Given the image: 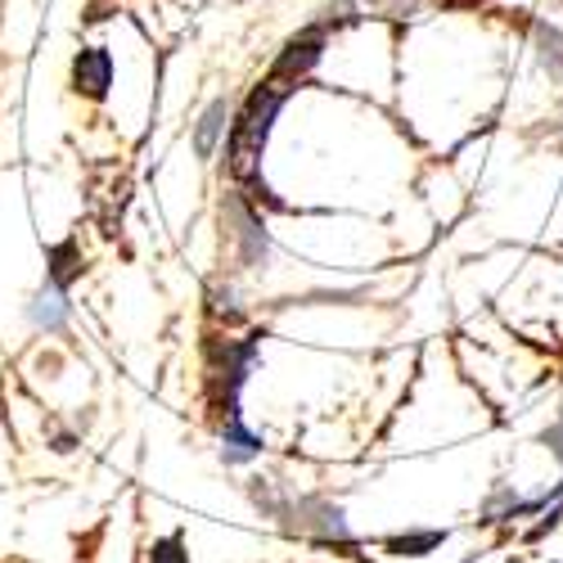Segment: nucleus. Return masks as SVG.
Wrapping results in <instances>:
<instances>
[{
	"instance_id": "39448f33",
	"label": "nucleus",
	"mask_w": 563,
	"mask_h": 563,
	"mask_svg": "<svg viewBox=\"0 0 563 563\" xmlns=\"http://www.w3.org/2000/svg\"><path fill=\"white\" fill-rule=\"evenodd\" d=\"M113 86V55L100 51V45H90V51H81L73 59V90L86 100H104Z\"/></svg>"
},
{
	"instance_id": "f3484780",
	"label": "nucleus",
	"mask_w": 563,
	"mask_h": 563,
	"mask_svg": "<svg viewBox=\"0 0 563 563\" xmlns=\"http://www.w3.org/2000/svg\"><path fill=\"white\" fill-rule=\"evenodd\" d=\"M369 10H384V14H415L419 0H365Z\"/></svg>"
},
{
	"instance_id": "2eb2a0df",
	"label": "nucleus",
	"mask_w": 563,
	"mask_h": 563,
	"mask_svg": "<svg viewBox=\"0 0 563 563\" xmlns=\"http://www.w3.org/2000/svg\"><path fill=\"white\" fill-rule=\"evenodd\" d=\"M208 311L217 320H225V324H240V307H234V294L230 289H212L208 294Z\"/></svg>"
},
{
	"instance_id": "dca6fc26",
	"label": "nucleus",
	"mask_w": 563,
	"mask_h": 563,
	"mask_svg": "<svg viewBox=\"0 0 563 563\" xmlns=\"http://www.w3.org/2000/svg\"><path fill=\"white\" fill-rule=\"evenodd\" d=\"M537 442H541V446H545V451H550V455H554V460L563 464V415L554 419V424H550V429H545V433H541Z\"/></svg>"
},
{
	"instance_id": "f257e3e1",
	"label": "nucleus",
	"mask_w": 563,
	"mask_h": 563,
	"mask_svg": "<svg viewBox=\"0 0 563 563\" xmlns=\"http://www.w3.org/2000/svg\"><path fill=\"white\" fill-rule=\"evenodd\" d=\"M289 96H294L289 81L266 77V81L253 90V96H249L244 113L234 118L230 131H225V167H230V176L244 185L253 203H266V208H275V212H285V203H279V199L266 190V180L257 176V163H262V150H266V140H271L275 113L285 109Z\"/></svg>"
},
{
	"instance_id": "20e7f679",
	"label": "nucleus",
	"mask_w": 563,
	"mask_h": 563,
	"mask_svg": "<svg viewBox=\"0 0 563 563\" xmlns=\"http://www.w3.org/2000/svg\"><path fill=\"white\" fill-rule=\"evenodd\" d=\"M320 55H324V23H316V27H302L298 36H289V45L279 51V59H275V68H271V77L275 81H289V86H298L316 64H320Z\"/></svg>"
},
{
	"instance_id": "9d476101",
	"label": "nucleus",
	"mask_w": 563,
	"mask_h": 563,
	"mask_svg": "<svg viewBox=\"0 0 563 563\" xmlns=\"http://www.w3.org/2000/svg\"><path fill=\"white\" fill-rule=\"evenodd\" d=\"M225 122H230V104L225 100H212L195 126V154L199 158H212L217 145H221V135H225Z\"/></svg>"
},
{
	"instance_id": "a211bd4d",
	"label": "nucleus",
	"mask_w": 563,
	"mask_h": 563,
	"mask_svg": "<svg viewBox=\"0 0 563 563\" xmlns=\"http://www.w3.org/2000/svg\"><path fill=\"white\" fill-rule=\"evenodd\" d=\"M487 0H442V10H483Z\"/></svg>"
},
{
	"instance_id": "ddd939ff",
	"label": "nucleus",
	"mask_w": 563,
	"mask_h": 563,
	"mask_svg": "<svg viewBox=\"0 0 563 563\" xmlns=\"http://www.w3.org/2000/svg\"><path fill=\"white\" fill-rule=\"evenodd\" d=\"M145 563H190V550H185L180 532H172V537H158V541L150 545Z\"/></svg>"
},
{
	"instance_id": "9b49d317",
	"label": "nucleus",
	"mask_w": 563,
	"mask_h": 563,
	"mask_svg": "<svg viewBox=\"0 0 563 563\" xmlns=\"http://www.w3.org/2000/svg\"><path fill=\"white\" fill-rule=\"evenodd\" d=\"M532 32H537V51H541L545 73H550V77L559 81V90H563V32L550 27V23H537Z\"/></svg>"
},
{
	"instance_id": "6e6552de",
	"label": "nucleus",
	"mask_w": 563,
	"mask_h": 563,
	"mask_svg": "<svg viewBox=\"0 0 563 563\" xmlns=\"http://www.w3.org/2000/svg\"><path fill=\"white\" fill-rule=\"evenodd\" d=\"M81 249H77V240H64V244H55L51 253H45V279L51 285H59V289H73L77 279H81Z\"/></svg>"
},
{
	"instance_id": "6ab92c4d",
	"label": "nucleus",
	"mask_w": 563,
	"mask_h": 563,
	"mask_svg": "<svg viewBox=\"0 0 563 563\" xmlns=\"http://www.w3.org/2000/svg\"><path fill=\"white\" fill-rule=\"evenodd\" d=\"M73 446H77V438H73V433H55V451H59V455H68Z\"/></svg>"
},
{
	"instance_id": "0eeeda50",
	"label": "nucleus",
	"mask_w": 563,
	"mask_h": 563,
	"mask_svg": "<svg viewBox=\"0 0 563 563\" xmlns=\"http://www.w3.org/2000/svg\"><path fill=\"white\" fill-rule=\"evenodd\" d=\"M257 455H262V438L244 424L240 415L225 419V424H221V460H225V464H249V460H257Z\"/></svg>"
},
{
	"instance_id": "7ed1b4c3",
	"label": "nucleus",
	"mask_w": 563,
	"mask_h": 563,
	"mask_svg": "<svg viewBox=\"0 0 563 563\" xmlns=\"http://www.w3.org/2000/svg\"><path fill=\"white\" fill-rule=\"evenodd\" d=\"M225 225H230V240H234V257L244 266H266L271 240H266V225L257 217V203L249 195H225Z\"/></svg>"
},
{
	"instance_id": "423d86ee",
	"label": "nucleus",
	"mask_w": 563,
	"mask_h": 563,
	"mask_svg": "<svg viewBox=\"0 0 563 563\" xmlns=\"http://www.w3.org/2000/svg\"><path fill=\"white\" fill-rule=\"evenodd\" d=\"M68 289H59V285H51L45 279L41 285V294L32 298V307H27V316H32V324L36 330H45V334H55V330H64V320H68Z\"/></svg>"
},
{
	"instance_id": "f8f14e48",
	"label": "nucleus",
	"mask_w": 563,
	"mask_h": 563,
	"mask_svg": "<svg viewBox=\"0 0 563 563\" xmlns=\"http://www.w3.org/2000/svg\"><path fill=\"white\" fill-rule=\"evenodd\" d=\"M249 500L257 505V514H262V519H279V514H285V500H289V492H279L271 478H253V483H249Z\"/></svg>"
},
{
	"instance_id": "4468645a",
	"label": "nucleus",
	"mask_w": 563,
	"mask_h": 563,
	"mask_svg": "<svg viewBox=\"0 0 563 563\" xmlns=\"http://www.w3.org/2000/svg\"><path fill=\"white\" fill-rule=\"evenodd\" d=\"M559 523H563V483H559V492H554V500H550V505L541 509V523H537V528L528 532V541H541V537H545V532H554Z\"/></svg>"
},
{
	"instance_id": "f03ea898",
	"label": "nucleus",
	"mask_w": 563,
	"mask_h": 563,
	"mask_svg": "<svg viewBox=\"0 0 563 563\" xmlns=\"http://www.w3.org/2000/svg\"><path fill=\"white\" fill-rule=\"evenodd\" d=\"M279 528H285L289 537L311 541V545L343 550V554L361 559V541H356L352 528H347L343 505L324 500V496H289V500H285V514H279Z\"/></svg>"
},
{
	"instance_id": "1a4fd4ad",
	"label": "nucleus",
	"mask_w": 563,
	"mask_h": 563,
	"mask_svg": "<svg viewBox=\"0 0 563 563\" xmlns=\"http://www.w3.org/2000/svg\"><path fill=\"white\" fill-rule=\"evenodd\" d=\"M442 541H446V528H415V532L388 537L384 550H388L393 559H424V554H433Z\"/></svg>"
}]
</instances>
